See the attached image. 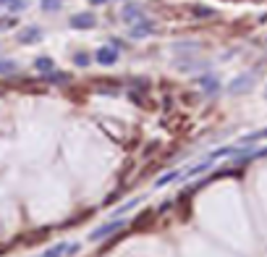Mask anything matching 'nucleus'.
<instances>
[{
	"instance_id": "f257e3e1",
	"label": "nucleus",
	"mask_w": 267,
	"mask_h": 257,
	"mask_svg": "<svg viewBox=\"0 0 267 257\" xmlns=\"http://www.w3.org/2000/svg\"><path fill=\"white\" fill-rule=\"evenodd\" d=\"M121 228H126V221H110V223L95 228L92 233H89V239H92V242H102V239H107V236H113V233H118Z\"/></svg>"
},
{
	"instance_id": "f03ea898",
	"label": "nucleus",
	"mask_w": 267,
	"mask_h": 257,
	"mask_svg": "<svg viewBox=\"0 0 267 257\" xmlns=\"http://www.w3.org/2000/svg\"><path fill=\"white\" fill-rule=\"evenodd\" d=\"M69 27L71 29H95L97 18H95V13H74L69 18Z\"/></svg>"
},
{
	"instance_id": "7ed1b4c3",
	"label": "nucleus",
	"mask_w": 267,
	"mask_h": 257,
	"mask_svg": "<svg viewBox=\"0 0 267 257\" xmlns=\"http://www.w3.org/2000/svg\"><path fill=\"white\" fill-rule=\"evenodd\" d=\"M95 61H97L100 66H116L118 50L113 48V45H102V48H97V53H95Z\"/></svg>"
},
{
	"instance_id": "20e7f679",
	"label": "nucleus",
	"mask_w": 267,
	"mask_h": 257,
	"mask_svg": "<svg viewBox=\"0 0 267 257\" xmlns=\"http://www.w3.org/2000/svg\"><path fill=\"white\" fill-rule=\"evenodd\" d=\"M154 32V21L152 18H139L137 24L131 27V37L134 39H144V37H149Z\"/></svg>"
},
{
	"instance_id": "39448f33",
	"label": "nucleus",
	"mask_w": 267,
	"mask_h": 257,
	"mask_svg": "<svg viewBox=\"0 0 267 257\" xmlns=\"http://www.w3.org/2000/svg\"><path fill=\"white\" fill-rule=\"evenodd\" d=\"M16 39L21 42V45H34V42H39L42 39V29L37 27V24H32V27H24L18 34H16Z\"/></svg>"
},
{
	"instance_id": "423d86ee",
	"label": "nucleus",
	"mask_w": 267,
	"mask_h": 257,
	"mask_svg": "<svg viewBox=\"0 0 267 257\" xmlns=\"http://www.w3.org/2000/svg\"><path fill=\"white\" fill-rule=\"evenodd\" d=\"M121 18L126 21V24H137L139 18H144V8L137 6V3H126L123 11H121Z\"/></svg>"
},
{
	"instance_id": "0eeeda50",
	"label": "nucleus",
	"mask_w": 267,
	"mask_h": 257,
	"mask_svg": "<svg viewBox=\"0 0 267 257\" xmlns=\"http://www.w3.org/2000/svg\"><path fill=\"white\" fill-rule=\"evenodd\" d=\"M252 84H254V74H243V76H238L228 84V92L231 95H241L243 89H252Z\"/></svg>"
},
{
	"instance_id": "6e6552de",
	"label": "nucleus",
	"mask_w": 267,
	"mask_h": 257,
	"mask_svg": "<svg viewBox=\"0 0 267 257\" xmlns=\"http://www.w3.org/2000/svg\"><path fill=\"white\" fill-rule=\"evenodd\" d=\"M0 8H6L11 13H21L29 8V0H0Z\"/></svg>"
},
{
	"instance_id": "1a4fd4ad",
	"label": "nucleus",
	"mask_w": 267,
	"mask_h": 257,
	"mask_svg": "<svg viewBox=\"0 0 267 257\" xmlns=\"http://www.w3.org/2000/svg\"><path fill=\"white\" fill-rule=\"evenodd\" d=\"M53 68H55V61H53V58H48V55L34 58V71H39V74H50Z\"/></svg>"
},
{
	"instance_id": "9d476101",
	"label": "nucleus",
	"mask_w": 267,
	"mask_h": 257,
	"mask_svg": "<svg viewBox=\"0 0 267 257\" xmlns=\"http://www.w3.org/2000/svg\"><path fill=\"white\" fill-rule=\"evenodd\" d=\"M44 82H48V84H69V82H71V74L55 71V68H53L50 74H44Z\"/></svg>"
},
{
	"instance_id": "9b49d317",
	"label": "nucleus",
	"mask_w": 267,
	"mask_h": 257,
	"mask_svg": "<svg viewBox=\"0 0 267 257\" xmlns=\"http://www.w3.org/2000/svg\"><path fill=\"white\" fill-rule=\"evenodd\" d=\"M18 74V63L11 58H0V76H13Z\"/></svg>"
},
{
	"instance_id": "f8f14e48",
	"label": "nucleus",
	"mask_w": 267,
	"mask_h": 257,
	"mask_svg": "<svg viewBox=\"0 0 267 257\" xmlns=\"http://www.w3.org/2000/svg\"><path fill=\"white\" fill-rule=\"evenodd\" d=\"M199 87H202L207 95H215V92L220 89V82L215 76H202V79H199Z\"/></svg>"
},
{
	"instance_id": "ddd939ff",
	"label": "nucleus",
	"mask_w": 267,
	"mask_h": 257,
	"mask_svg": "<svg viewBox=\"0 0 267 257\" xmlns=\"http://www.w3.org/2000/svg\"><path fill=\"white\" fill-rule=\"evenodd\" d=\"M65 247H69V244H55V247H50V249H44L39 257H63V254H65Z\"/></svg>"
},
{
	"instance_id": "4468645a",
	"label": "nucleus",
	"mask_w": 267,
	"mask_h": 257,
	"mask_svg": "<svg viewBox=\"0 0 267 257\" xmlns=\"http://www.w3.org/2000/svg\"><path fill=\"white\" fill-rule=\"evenodd\" d=\"M60 6H63V0H39V8H42V11H48V13L60 11Z\"/></svg>"
},
{
	"instance_id": "2eb2a0df",
	"label": "nucleus",
	"mask_w": 267,
	"mask_h": 257,
	"mask_svg": "<svg viewBox=\"0 0 267 257\" xmlns=\"http://www.w3.org/2000/svg\"><path fill=\"white\" fill-rule=\"evenodd\" d=\"M259 139H267V129H259V131H254L249 136H243L241 145H252V142H259Z\"/></svg>"
},
{
	"instance_id": "dca6fc26",
	"label": "nucleus",
	"mask_w": 267,
	"mask_h": 257,
	"mask_svg": "<svg viewBox=\"0 0 267 257\" xmlns=\"http://www.w3.org/2000/svg\"><path fill=\"white\" fill-rule=\"evenodd\" d=\"M191 13L199 16V18H212V16H215V11H212V8H205V6H194Z\"/></svg>"
},
{
	"instance_id": "f3484780",
	"label": "nucleus",
	"mask_w": 267,
	"mask_h": 257,
	"mask_svg": "<svg viewBox=\"0 0 267 257\" xmlns=\"http://www.w3.org/2000/svg\"><path fill=\"white\" fill-rule=\"evenodd\" d=\"M74 63H76L79 68H86V66H89V53H84V50L76 53V55H74Z\"/></svg>"
},
{
	"instance_id": "a211bd4d",
	"label": "nucleus",
	"mask_w": 267,
	"mask_h": 257,
	"mask_svg": "<svg viewBox=\"0 0 267 257\" xmlns=\"http://www.w3.org/2000/svg\"><path fill=\"white\" fill-rule=\"evenodd\" d=\"M173 179H178V173L173 171V173H165V176H160L158 181H154V186H165V184H170Z\"/></svg>"
},
{
	"instance_id": "6ab92c4d",
	"label": "nucleus",
	"mask_w": 267,
	"mask_h": 257,
	"mask_svg": "<svg viewBox=\"0 0 267 257\" xmlns=\"http://www.w3.org/2000/svg\"><path fill=\"white\" fill-rule=\"evenodd\" d=\"M18 24V21L13 18V16H8V18H0V29H13Z\"/></svg>"
},
{
	"instance_id": "aec40b11",
	"label": "nucleus",
	"mask_w": 267,
	"mask_h": 257,
	"mask_svg": "<svg viewBox=\"0 0 267 257\" xmlns=\"http://www.w3.org/2000/svg\"><path fill=\"white\" fill-rule=\"evenodd\" d=\"M210 166H212V163H210V160H207V163H202V166H196V168H191V171H189V173H186V176H196V173H202V171H207V168H210Z\"/></svg>"
},
{
	"instance_id": "412c9836",
	"label": "nucleus",
	"mask_w": 267,
	"mask_h": 257,
	"mask_svg": "<svg viewBox=\"0 0 267 257\" xmlns=\"http://www.w3.org/2000/svg\"><path fill=\"white\" fill-rule=\"evenodd\" d=\"M79 249H81L79 244H69V247H65V254H69V257H74V254H76Z\"/></svg>"
},
{
	"instance_id": "4be33fe9",
	"label": "nucleus",
	"mask_w": 267,
	"mask_h": 257,
	"mask_svg": "<svg viewBox=\"0 0 267 257\" xmlns=\"http://www.w3.org/2000/svg\"><path fill=\"white\" fill-rule=\"evenodd\" d=\"M89 3H92V6H105L107 0H89Z\"/></svg>"
}]
</instances>
